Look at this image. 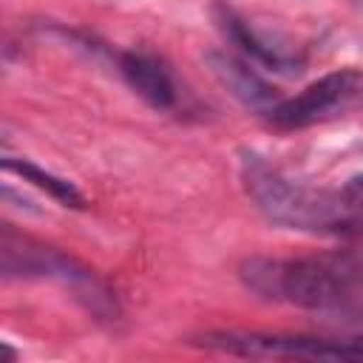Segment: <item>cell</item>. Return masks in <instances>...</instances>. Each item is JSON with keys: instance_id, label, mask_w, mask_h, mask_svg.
<instances>
[{"instance_id": "1", "label": "cell", "mask_w": 363, "mask_h": 363, "mask_svg": "<svg viewBox=\"0 0 363 363\" xmlns=\"http://www.w3.org/2000/svg\"><path fill=\"white\" fill-rule=\"evenodd\" d=\"M241 284L272 303L329 315H363V261L354 255L320 258H247Z\"/></svg>"}, {"instance_id": "10", "label": "cell", "mask_w": 363, "mask_h": 363, "mask_svg": "<svg viewBox=\"0 0 363 363\" xmlns=\"http://www.w3.org/2000/svg\"><path fill=\"white\" fill-rule=\"evenodd\" d=\"M340 193H343V199H346L352 207L363 210V173L352 176V179H349L343 187H340Z\"/></svg>"}, {"instance_id": "2", "label": "cell", "mask_w": 363, "mask_h": 363, "mask_svg": "<svg viewBox=\"0 0 363 363\" xmlns=\"http://www.w3.org/2000/svg\"><path fill=\"white\" fill-rule=\"evenodd\" d=\"M241 182L261 216L278 227L329 238H349L363 233V210L352 207L340 190L329 193L301 184L275 170L258 153H241Z\"/></svg>"}, {"instance_id": "6", "label": "cell", "mask_w": 363, "mask_h": 363, "mask_svg": "<svg viewBox=\"0 0 363 363\" xmlns=\"http://www.w3.org/2000/svg\"><path fill=\"white\" fill-rule=\"evenodd\" d=\"M216 23L221 28V34L241 51L244 60L261 65V68H269L275 74H295L301 71L303 60L289 51L286 45L269 40L267 34H261L250 20H244L241 14H235L233 9L227 6H216Z\"/></svg>"}, {"instance_id": "7", "label": "cell", "mask_w": 363, "mask_h": 363, "mask_svg": "<svg viewBox=\"0 0 363 363\" xmlns=\"http://www.w3.org/2000/svg\"><path fill=\"white\" fill-rule=\"evenodd\" d=\"M207 62H210L216 79H218L241 105H247L250 111H255V113H261V116H269V111L284 99V96L275 94V88H272L267 79H261V77L250 68L247 60H238V57L224 54V51H210V54H207Z\"/></svg>"}, {"instance_id": "9", "label": "cell", "mask_w": 363, "mask_h": 363, "mask_svg": "<svg viewBox=\"0 0 363 363\" xmlns=\"http://www.w3.org/2000/svg\"><path fill=\"white\" fill-rule=\"evenodd\" d=\"M3 167H6L9 173H17L23 182H31L34 187L45 190V193H48L54 201H60L62 207H74V210H82V207H85V196H82L68 179H60V176L43 170V167H37V164L28 162V159L6 156V159H3Z\"/></svg>"}, {"instance_id": "3", "label": "cell", "mask_w": 363, "mask_h": 363, "mask_svg": "<svg viewBox=\"0 0 363 363\" xmlns=\"http://www.w3.org/2000/svg\"><path fill=\"white\" fill-rule=\"evenodd\" d=\"M354 111H363V68H340L309 82L301 94L281 99L267 119L275 128L298 130Z\"/></svg>"}, {"instance_id": "8", "label": "cell", "mask_w": 363, "mask_h": 363, "mask_svg": "<svg viewBox=\"0 0 363 363\" xmlns=\"http://www.w3.org/2000/svg\"><path fill=\"white\" fill-rule=\"evenodd\" d=\"M119 74L125 77L130 91H136L150 108L167 111L176 105V82L156 57L142 51H125L119 54Z\"/></svg>"}, {"instance_id": "11", "label": "cell", "mask_w": 363, "mask_h": 363, "mask_svg": "<svg viewBox=\"0 0 363 363\" xmlns=\"http://www.w3.org/2000/svg\"><path fill=\"white\" fill-rule=\"evenodd\" d=\"M357 340H360V343H363V335H360V337H357Z\"/></svg>"}, {"instance_id": "4", "label": "cell", "mask_w": 363, "mask_h": 363, "mask_svg": "<svg viewBox=\"0 0 363 363\" xmlns=\"http://www.w3.org/2000/svg\"><path fill=\"white\" fill-rule=\"evenodd\" d=\"M199 346L238 354V357H295V360H363L357 337L329 340L306 335H269V332H207Z\"/></svg>"}, {"instance_id": "5", "label": "cell", "mask_w": 363, "mask_h": 363, "mask_svg": "<svg viewBox=\"0 0 363 363\" xmlns=\"http://www.w3.org/2000/svg\"><path fill=\"white\" fill-rule=\"evenodd\" d=\"M3 275L6 278H51V281H60L65 286H74L77 292H85L88 301L91 298H102V286L99 281L94 278V272L88 267H82L79 261H74L71 255L54 250V247H45V244H37L26 235H17L11 230V224H6L3 230Z\"/></svg>"}]
</instances>
